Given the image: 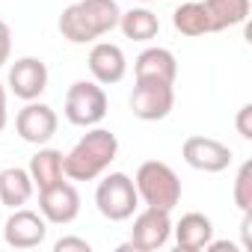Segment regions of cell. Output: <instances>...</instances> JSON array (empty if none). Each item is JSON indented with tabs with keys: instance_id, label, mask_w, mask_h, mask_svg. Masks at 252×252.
<instances>
[{
	"instance_id": "cell-1",
	"label": "cell",
	"mask_w": 252,
	"mask_h": 252,
	"mask_svg": "<svg viewBox=\"0 0 252 252\" xmlns=\"http://www.w3.org/2000/svg\"><path fill=\"white\" fill-rule=\"evenodd\" d=\"M119 3L116 0H77L60 15V33L71 45H89L110 30L119 27Z\"/></svg>"
},
{
	"instance_id": "cell-2",
	"label": "cell",
	"mask_w": 252,
	"mask_h": 252,
	"mask_svg": "<svg viewBox=\"0 0 252 252\" xmlns=\"http://www.w3.org/2000/svg\"><path fill=\"white\" fill-rule=\"evenodd\" d=\"M119 155V140L107 128H89L68 155H63V172L71 181H95L110 169Z\"/></svg>"
},
{
	"instance_id": "cell-3",
	"label": "cell",
	"mask_w": 252,
	"mask_h": 252,
	"mask_svg": "<svg viewBox=\"0 0 252 252\" xmlns=\"http://www.w3.org/2000/svg\"><path fill=\"white\" fill-rule=\"evenodd\" d=\"M134 187H137V196L149 208H163L172 214V208L181 202V178L163 160L140 163V169L134 175Z\"/></svg>"
},
{
	"instance_id": "cell-4",
	"label": "cell",
	"mask_w": 252,
	"mask_h": 252,
	"mask_svg": "<svg viewBox=\"0 0 252 252\" xmlns=\"http://www.w3.org/2000/svg\"><path fill=\"white\" fill-rule=\"evenodd\" d=\"M95 205L98 214L110 222H125L131 220L140 208V196L134 187V178L125 172H110L98 181L95 187Z\"/></svg>"
},
{
	"instance_id": "cell-5",
	"label": "cell",
	"mask_w": 252,
	"mask_h": 252,
	"mask_svg": "<svg viewBox=\"0 0 252 252\" xmlns=\"http://www.w3.org/2000/svg\"><path fill=\"white\" fill-rule=\"evenodd\" d=\"M63 113L71 125L77 128H95V125L104 122L107 116V92L101 83L95 80H77L68 86L65 92V104Z\"/></svg>"
},
{
	"instance_id": "cell-6",
	"label": "cell",
	"mask_w": 252,
	"mask_h": 252,
	"mask_svg": "<svg viewBox=\"0 0 252 252\" xmlns=\"http://www.w3.org/2000/svg\"><path fill=\"white\" fill-rule=\"evenodd\" d=\"M131 113L140 122H160L172 113L175 107V89L172 83H158V80H137L131 98Z\"/></svg>"
},
{
	"instance_id": "cell-7",
	"label": "cell",
	"mask_w": 252,
	"mask_h": 252,
	"mask_svg": "<svg viewBox=\"0 0 252 252\" xmlns=\"http://www.w3.org/2000/svg\"><path fill=\"white\" fill-rule=\"evenodd\" d=\"M172 237V220H169V211L163 208H149L140 211L134 217V228H131V249L137 252H155L160 246H166Z\"/></svg>"
},
{
	"instance_id": "cell-8",
	"label": "cell",
	"mask_w": 252,
	"mask_h": 252,
	"mask_svg": "<svg viewBox=\"0 0 252 252\" xmlns=\"http://www.w3.org/2000/svg\"><path fill=\"white\" fill-rule=\"evenodd\" d=\"M57 128H60V119H57L54 107H48V104H42V101H27V104L18 110V116H15V131H18V137H21L24 143H30V146H45V143H51L54 134H57Z\"/></svg>"
},
{
	"instance_id": "cell-9",
	"label": "cell",
	"mask_w": 252,
	"mask_h": 252,
	"mask_svg": "<svg viewBox=\"0 0 252 252\" xmlns=\"http://www.w3.org/2000/svg\"><path fill=\"white\" fill-rule=\"evenodd\" d=\"M39 214L54 225H68L80 214V193L65 178L39 190Z\"/></svg>"
},
{
	"instance_id": "cell-10",
	"label": "cell",
	"mask_w": 252,
	"mask_h": 252,
	"mask_svg": "<svg viewBox=\"0 0 252 252\" xmlns=\"http://www.w3.org/2000/svg\"><path fill=\"white\" fill-rule=\"evenodd\" d=\"M48 237V220L30 208H15L3 225V240L12 249H36Z\"/></svg>"
},
{
	"instance_id": "cell-11",
	"label": "cell",
	"mask_w": 252,
	"mask_h": 252,
	"mask_svg": "<svg viewBox=\"0 0 252 252\" xmlns=\"http://www.w3.org/2000/svg\"><path fill=\"white\" fill-rule=\"evenodd\" d=\"M181 158L187 166L199 172H222L231 163V149L214 137H187L181 146Z\"/></svg>"
},
{
	"instance_id": "cell-12",
	"label": "cell",
	"mask_w": 252,
	"mask_h": 252,
	"mask_svg": "<svg viewBox=\"0 0 252 252\" xmlns=\"http://www.w3.org/2000/svg\"><path fill=\"white\" fill-rule=\"evenodd\" d=\"M9 89L21 101H36L48 89V65L39 57H21L9 68Z\"/></svg>"
},
{
	"instance_id": "cell-13",
	"label": "cell",
	"mask_w": 252,
	"mask_h": 252,
	"mask_svg": "<svg viewBox=\"0 0 252 252\" xmlns=\"http://www.w3.org/2000/svg\"><path fill=\"white\" fill-rule=\"evenodd\" d=\"M89 71H92V80L101 83V86H113L125 77L128 71V60H125V51L113 42H95L92 51H89Z\"/></svg>"
},
{
	"instance_id": "cell-14",
	"label": "cell",
	"mask_w": 252,
	"mask_h": 252,
	"mask_svg": "<svg viewBox=\"0 0 252 252\" xmlns=\"http://www.w3.org/2000/svg\"><path fill=\"white\" fill-rule=\"evenodd\" d=\"M134 74L137 80H158V83H175L178 63L169 48H146L134 60Z\"/></svg>"
},
{
	"instance_id": "cell-15",
	"label": "cell",
	"mask_w": 252,
	"mask_h": 252,
	"mask_svg": "<svg viewBox=\"0 0 252 252\" xmlns=\"http://www.w3.org/2000/svg\"><path fill=\"white\" fill-rule=\"evenodd\" d=\"M172 234H175V243L181 252H199L214 240V222H211V217L190 211L172 225Z\"/></svg>"
},
{
	"instance_id": "cell-16",
	"label": "cell",
	"mask_w": 252,
	"mask_h": 252,
	"mask_svg": "<svg viewBox=\"0 0 252 252\" xmlns=\"http://www.w3.org/2000/svg\"><path fill=\"white\" fill-rule=\"evenodd\" d=\"M36 184L30 178L27 169L21 166H6V169H0V205H6V208H24L33 196Z\"/></svg>"
},
{
	"instance_id": "cell-17",
	"label": "cell",
	"mask_w": 252,
	"mask_h": 252,
	"mask_svg": "<svg viewBox=\"0 0 252 252\" xmlns=\"http://www.w3.org/2000/svg\"><path fill=\"white\" fill-rule=\"evenodd\" d=\"M202 6H205L211 33L237 27L249 15V0H202Z\"/></svg>"
},
{
	"instance_id": "cell-18",
	"label": "cell",
	"mask_w": 252,
	"mask_h": 252,
	"mask_svg": "<svg viewBox=\"0 0 252 252\" xmlns=\"http://www.w3.org/2000/svg\"><path fill=\"white\" fill-rule=\"evenodd\" d=\"M119 30L125 33V39L152 42L160 33V18L152 9H146V6H137V9H128V12L119 15Z\"/></svg>"
},
{
	"instance_id": "cell-19",
	"label": "cell",
	"mask_w": 252,
	"mask_h": 252,
	"mask_svg": "<svg viewBox=\"0 0 252 252\" xmlns=\"http://www.w3.org/2000/svg\"><path fill=\"white\" fill-rule=\"evenodd\" d=\"M27 172H30V178H33V184H36L39 190H42V187H51V184H57V181H63V178H65V172H63V152H57V149H42V146H39V152L30 158Z\"/></svg>"
},
{
	"instance_id": "cell-20",
	"label": "cell",
	"mask_w": 252,
	"mask_h": 252,
	"mask_svg": "<svg viewBox=\"0 0 252 252\" xmlns=\"http://www.w3.org/2000/svg\"><path fill=\"white\" fill-rule=\"evenodd\" d=\"M172 24L181 36H208L211 27H208V15H205V6H202V0H181L178 9L172 12Z\"/></svg>"
},
{
	"instance_id": "cell-21",
	"label": "cell",
	"mask_w": 252,
	"mask_h": 252,
	"mask_svg": "<svg viewBox=\"0 0 252 252\" xmlns=\"http://www.w3.org/2000/svg\"><path fill=\"white\" fill-rule=\"evenodd\" d=\"M234 205L240 214H252V160H243L234 178Z\"/></svg>"
},
{
	"instance_id": "cell-22",
	"label": "cell",
	"mask_w": 252,
	"mask_h": 252,
	"mask_svg": "<svg viewBox=\"0 0 252 252\" xmlns=\"http://www.w3.org/2000/svg\"><path fill=\"white\" fill-rule=\"evenodd\" d=\"M54 252H92V243L89 240H83V237H60L57 243H54Z\"/></svg>"
},
{
	"instance_id": "cell-23",
	"label": "cell",
	"mask_w": 252,
	"mask_h": 252,
	"mask_svg": "<svg viewBox=\"0 0 252 252\" xmlns=\"http://www.w3.org/2000/svg\"><path fill=\"white\" fill-rule=\"evenodd\" d=\"M234 128L243 140H252V104H243L237 110V119H234Z\"/></svg>"
},
{
	"instance_id": "cell-24",
	"label": "cell",
	"mask_w": 252,
	"mask_h": 252,
	"mask_svg": "<svg viewBox=\"0 0 252 252\" xmlns=\"http://www.w3.org/2000/svg\"><path fill=\"white\" fill-rule=\"evenodd\" d=\"M12 57V30L6 21H0V68H3Z\"/></svg>"
},
{
	"instance_id": "cell-25",
	"label": "cell",
	"mask_w": 252,
	"mask_h": 252,
	"mask_svg": "<svg viewBox=\"0 0 252 252\" xmlns=\"http://www.w3.org/2000/svg\"><path fill=\"white\" fill-rule=\"evenodd\" d=\"M6 122H9V110H6V86L0 83V134H3Z\"/></svg>"
},
{
	"instance_id": "cell-26",
	"label": "cell",
	"mask_w": 252,
	"mask_h": 252,
	"mask_svg": "<svg viewBox=\"0 0 252 252\" xmlns=\"http://www.w3.org/2000/svg\"><path fill=\"white\" fill-rule=\"evenodd\" d=\"M143 3H152V0H143Z\"/></svg>"
},
{
	"instance_id": "cell-27",
	"label": "cell",
	"mask_w": 252,
	"mask_h": 252,
	"mask_svg": "<svg viewBox=\"0 0 252 252\" xmlns=\"http://www.w3.org/2000/svg\"><path fill=\"white\" fill-rule=\"evenodd\" d=\"M178 3H181V0H178Z\"/></svg>"
}]
</instances>
